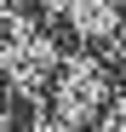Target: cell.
Wrapping results in <instances>:
<instances>
[{"label": "cell", "instance_id": "cell-1", "mask_svg": "<svg viewBox=\"0 0 126 132\" xmlns=\"http://www.w3.org/2000/svg\"><path fill=\"white\" fill-rule=\"evenodd\" d=\"M46 98H52V121L69 126V132H86L103 121V109L115 103V63L80 46V52H63V63L46 80Z\"/></svg>", "mask_w": 126, "mask_h": 132}, {"label": "cell", "instance_id": "cell-2", "mask_svg": "<svg viewBox=\"0 0 126 132\" xmlns=\"http://www.w3.org/2000/svg\"><path fill=\"white\" fill-rule=\"evenodd\" d=\"M57 23L69 29L80 46L103 52L109 63L126 52V0H63Z\"/></svg>", "mask_w": 126, "mask_h": 132}]
</instances>
